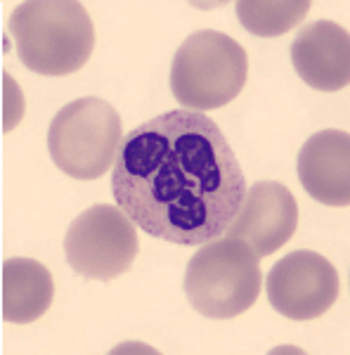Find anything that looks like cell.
Returning a JSON list of instances; mask_svg holds the SVG:
<instances>
[{"label": "cell", "mask_w": 350, "mask_h": 355, "mask_svg": "<svg viewBox=\"0 0 350 355\" xmlns=\"http://www.w3.org/2000/svg\"><path fill=\"white\" fill-rule=\"evenodd\" d=\"M249 55L232 36L204 28L177 48L170 67V90L189 112L220 110L242 93Z\"/></svg>", "instance_id": "cell-4"}, {"label": "cell", "mask_w": 350, "mask_h": 355, "mask_svg": "<svg viewBox=\"0 0 350 355\" xmlns=\"http://www.w3.org/2000/svg\"><path fill=\"white\" fill-rule=\"evenodd\" d=\"M55 282L43 263L10 259L3 266V318L12 324H28L53 306Z\"/></svg>", "instance_id": "cell-11"}, {"label": "cell", "mask_w": 350, "mask_h": 355, "mask_svg": "<svg viewBox=\"0 0 350 355\" xmlns=\"http://www.w3.org/2000/svg\"><path fill=\"white\" fill-rule=\"evenodd\" d=\"M268 301L289 320H315L338 299V272L334 263L315 251H294L272 266L268 275Z\"/></svg>", "instance_id": "cell-7"}, {"label": "cell", "mask_w": 350, "mask_h": 355, "mask_svg": "<svg viewBox=\"0 0 350 355\" xmlns=\"http://www.w3.org/2000/svg\"><path fill=\"white\" fill-rule=\"evenodd\" d=\"M3 83H5V88H3L5 102H8V105L3 107V116H5L3 130H12L15 125L19 123L21 112H24V100H21V95H19V90H17V85H15V81H12V76H8V73H5V76H3Z\"/></svg>", "instance_id": "cell-13"}, {"label": "cell", "mask_w": 350, "mask_h": 355, "mask_svg": "<svg viewBox=\"0 0 350 355\" xmlns=\"http://www.w3.org/2000/svg\"><path fill=\"white\" fill-rule=\"evenodd\" d=\"M237 17L254 36L274 38L291 31L308 17L310 0H239Z\"/></svg>", "instance_id": "cell-12"}, {"label": "cell", "mask_w": 350, "mask_h": 355, "mask_svg": "<svg viewBox=\"0 0 350 355\" xmlns=\"http://www.w3.org/2000/svg\"><path fill=\"white\" fill-rule=\"evenodd\" d=\"M298 180L315 202L350 204V135L348 130H320L298 152Z\"/></svg>", "instance_id": "cell-10"}, {"label": "cell", "mask_w": 350, "mask_h": 355, "mask_svg": "<svg viewBox=\"0 0 350 355\" xmlns=\"http://www.w3.org/2000/svg\"><path fill=\"white\" fill-rule=\"evenodd\" d=\"M10 36L26 69L43 76H67L88 64L95 28L78 0H26L10 17Z\"/></svg>", "instance_id": "cell-2"}, {"label": "cell", "mask_w": 350, "mask_h": 355, "mask_svg": "<svg viewBox=\"0 0 350 355\" xmlns=\"http://www.w3.org/2000/svg\"><path fill=\"white\" fill-rule=\"evenodd\" d=\"M296 225L298 204L289 187L277 180H261L246 190L227 234L244 239L258 259H265L294 237Z\"/></svg>", "instance_id": "cell-8"}, {"label": "cell", "mask_w": 350, "mask_h": 355, "mask_svg": "<svg viewBox=\"0 0 350 355\" xmlns=\"http://www.w3.org/2000/svg\"><path fill=\"white\" fill-rule=\"evenodd\" d=\"M258 261L254 249L232 234L206 242L187 263L189 306L211 320H232L246 313L261 294Z\"/></svg>", "instance_id": "cell-3"}, {"label": "cell", "mask_w": 350, "mask_h": 355, "mask_svg": "<svg viewBox=\"0 0 350 355\" xmlns=\"http://www.w3.org/2000/svg\"><path fill=\"white\" fill-rule=\"evenodd\" d=\"M121 116L100 97H81L55 114L48 130V152L69 178L95 180L116 162Z\"/></svg>", "instance_id": "cell-5"}, {"label": "cell", "mask_w": 350, "mask_h": 355, "mask_svg": "<svg viewBox=\"0 0 350 355\" xmlns=\"http://www.w3.org/2000/svg\"><path fill=\"white\" fill-rule=\"evenodd\" d=\"M291 62L310 88L334 93L350 83V36L336 21L320 19L303 26L291 43Z\"/></svg>", "instance_id": "cell-9"}, {"label": "cell", "mask_w": 350, "mask_h": 355, "mask_svg": "<svg viewBox=\"0 0 350 355\" xmlns=\"http://www.w3.org/2000/svg\"><path fill=\"white\" fill-rule=\"evenodd\" d=\"M246 178L216 121L173 110L135 125L112 171L119 209L140 230L177 246L227 232L246 197Z\"/></svg>", "instance_id": "cell-1"}, {"label": "cell", "mask_w": 350, "mask_h": 355, "mask_svg": "<svg viewBox=\"0 0 350 355\" xmlns=\"http://www.w3.org/2000/svg\"><path fill=\"white\" fill-rule=\"evenodd\" d=\"M140 242L135 223L119 206L97 204L76 216L64 237L67 263L88 279H116L130 270Z\"/></svg>", "instance_id": "cell-6"}]
</instances>
